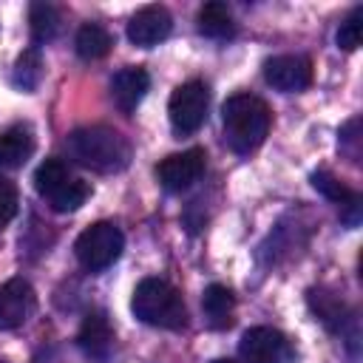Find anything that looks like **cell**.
<instances>
[{
	"mask_svg": "<svg viewBox=\"0 0 363 363\" xmlns=\"http://www.w3.org/2000/svg\"><path fill=\"white\" fill-rule=\"evenodd\" d=\"M65 147L71 159L96 173H119L130 164V142L108 125H85L68 133Z\"/></svg>",
	"mask_w": 363,
	"mask_h": 363,
	"instance_id": "obj_1",
	"label": "cell"
},
{
	"mask_svg": "<svg viewBox=\"0 0 363 363\" xmlns=\"http://www.w3.org/2000/svg\"><path fill=\"white\" fill-rule=\"evenodd\" d=\"M221 125H224V142L235 153H252L261 147V142L269 133L272 113L269 105L261 96L252 94H233L221 105Z\"/></svg>",
	"mask_w": 363,
	"mask_h": 363,
	"instance_id": "obj_2",
	"label": "cell"
},
{
	"mask_svg": "<svg viewBox=\"0 0 363 363\" xmlns=\"http://www.w3.org/2000/svg\"><path fill=\"white\" fill-rule=\"evenodd\" d=\"M130 312L156 329H184L187 326V306L173 284L164 278H142L130 295Z\"/></svg>",
	"mask_w": 363,
	"mask_h": 363,
	"instance_id": "obj_3",
	"label": "cell"
},
{
	"mask_svg": "<svg viewBox=\"0 0 363 363\" xmlns=\"http://www.w3.org/2000/svg\"><path fill=\"white\" fill-rule=\"evenodd\" d=\"M125 250V235L113 221H96L79 233L74 241V255L88 272L108 269Z\"/></svg>",
	"mask_w": 363,
	"mask_h": 363,
	"instance_id": "obj_4",
	"label": "cell"
},
{
	"mask_svg": "<svg viewBox=\"0 0 363 363\" xmlns=\"http://www.w3.org/2000/svg\"><path fill=\"white\" fill-rule=\"evenodd\" d=\"M207 108H210V91H207V85L199 82V79L182 82L170 94V102H167V116H170L173 130L179 136L196 133L204 125V119H207Z\"/></svg>",
	"mask_w": 363,
	"mask_h": 363,
	"instance_id": "obj_5",
	"label": "cell"
},
{
	"mask_svg": "<svg viewBox=\"0 0 363 363\" xmlns=\"http://www.w3.org/2000/svg\"><path fill=\"white\" fill-rule=\"evenodd\" d=\"M207 167V153L201 147H190V150H182V153H170L159 162L156 167V176H159V184L170 193H182L187 190L193 182L201 179Z\"/></svg>",
	"mask_w": 363,
	"mask_h": 363,
	"instance_id": "obj_6",
	"label": "cell"
},
{
	"mask_svg": "<svg viewBox=\"0 0 363 363\" xmlns=\"http://www.w3.org/2000/svg\"><path fill=\"white\" fill-rule=\"evenodd\" d=\"M264 79L284 94H298L312 85V62L301 54H278L264 62Z\"/></svg>",
	"mask_w": 363,
	"mask_h": 363,
	"instance_id": "obj_7",
	"label": "cell"
},
{
	"mask_svg": "<svg viewBox=\"0 0 363 363\" xmlns=\"http://www.w3.org/2000/svg\"><path fill=\"white\" fill-rule=\"evenodd\" d=\"M238 354L241 363H284L289 357V343L278 329L252 326L241 335Z\"/></svg>",
	"mask_w": 363,
	"mask_h": 363,
	"instance_id": "obj_8",
	"label": "cell"
},
{
	"mask_svg": "<svg viewBox=\"0 0 363 363\" xmlns=\"http://www.w3.org/2000/svg\"><path fill=\"white\" fill-rule=\"evenodd\" d=\"M37 295L26 278H9L0 286V332H11L28 320Z\"/></svg>",
	"mask_w": 363,
	"mask_h": 363,
	"instance_id": "obj_9",
	"label": "cell"
},
{
	"mask_svg": "<svg viewBox=\"0 0 363 363\" xmlns=\"http://www.w3.org/2000/svg\"><path fill=\"white\" fill-rule=\"evenodd\" d=\"M173 31V17L164 6H145L128 23V40L139 48H153Z\"/></svg>",
	"mask_w": 363,
	"mask_h": 363,
	"instance_id": "obj_10",
	"label": "cell"
},
{
	"mask_svg": "<svg viewBox=\"0 0 363 363\" xmlns=\"http://www.w3.org/2000/svg\"><path fill=\"white\" fill-rule=\"evenodd\" d=\"M150 88V74L142 65H128L111 77V99L122 113L136 111Z\"/></svg>",
	"mask_w": 363,
	"mask_h": 363,
	"instance_id": "obj_11",
	"label": "cell"
},
{
	"mask_svg": "<svg viewBox=\"0 0 363 363\" xmlns=\"http://www.w3.org/2000/svg\"><path fill=\"white\" fill-rule=\"evenodd\" d=\"M77 343L85 354L91 357H108L111 346H113V329L105 318V312H88L82 326H79V335H77Z\"/></svg>",
	"mask_w": 363,
	"mask_h": 363,
	"instance_id": "obj_12",
	"label": "cell"
},
{
	"mask_svg": "<svg viewBox=\"0 0 363 363\" xmlns=\"http://www.w3.org/2000/svg\"><path fill=\"white\" fill-rule=\"evenodd\" d=\"M201 309H204V320L210 329H227L233 326L235 295L224 284H210L201 295Z\"/></svg>",
	"mask_w": 363,
	"mask_h": 363,
	"instance_id": "obj_13",
	"label": "cell"
},
{
	"mask_svg": "<svg viewBox=\"0 0 363 363\" xmlns=\"http://www.w3.org/2000/svg\"><path fill=\"white\" fill-rule=\"evenodd\" d=\"M34 153V133L28 125H14L0 133V167H23Z\"/></svg>",
	"mask_w": 363,
	"mask_h": 363,
	"instance_id": "obj_14",
	"label": "cell"
},
{
	"mask_svg": "<svg viewBox=\"0 0 363 363\" xmlns=\"http://www.w3.org/2000/svg\"><path fill=\"white\" fill-rule=\"evenodd\" d=\"M196 26H199V34L204 37H213V40H227L233 37L235 31V23H233V14L227 9V3H204L199 9V17H196Z\"/></svg>",
	"mask_w": 363,
	"mask_h": 363,
	"instance_id": "obj_15",
	"label": "cell"
},
{
	"mask_svg": "<svg viewBox=\"0 0 363 363\" xmlns=\"http://www.w3.org/2000/svg\"><path fill=\"white\" fill-rule=\"evenodd\" d=\"M74 48H77V54H79L82 60H88V62H91V60H102V57L111 54L113 37H111V31H108L105 26H99V23H85V26H79V31H77Z\"/></svg>",
	"mask_w": 363,
	"mask_h": 363,
	"instance_id": "obj_16",
	"label": "cell"
},
{
	"mask_svg": "<svg viewBox=\"0 0 363 363\" xmlns=\"http://www.w3.org/2000/svg\"><path fill=\"white\" fill-rule=\"evenodd\" d=\"M28 28L34 43H51L62 28V11L54 3H31L28 6Z\"/></svg>",
	"mask_w": 363,
	"mask_h": 363,
	"instance_id": "obj_17",
	"label": "cell"
},
{
	"mask_svg": "<svg viewBox=\"0 0 363 363\" xmlns=\"http://www.w3.org/2000/svg\"><path fill=\"white\" fill-rule=\"evenodd\" d=\"M306 301H309V309L318 315L320 323H326L329 329H340L346 306H343V301H340L332 289H323V286L309 289V292H306Z\"/></svg>",
	"mask_w": 363,
	"mask_h": 363,
	"instance_id": "obj_18",
	"label": "cell"
},
{
	"mask_svg": "<svg viewBox=\"0 0 363 363\" xmlns=\"http://www.w3.org/2000/svg\"><path fill=\"white\" fill-rule=\"evenodd\" d=\"M88 193H91V187L82 182V179H68V182H62L51 196H48V204H51V210H57V213H74V210H79L82 204H85V199H88Z\"/></svg>",
	"mask_w": 363,
	"mask_h": 363,
	"instance_id": "obj_19",
	"label": "cell"
},
{
	"mask_svg": "<svg viewBox=\"0 0 363 363\" xmlns=\"http://www.w3.org/2000/svg\"><path fill=\"white\" fill-rule=\"evenodd\" d=\"M43 79V60H40V51L37 48H28L17 57L14 62V71H11V82L20 88V91H34Z\"/></svg>",
	"mask_w": 363,
	"mask_h": 363,
	"instance_id": "obj_20",
	"label": "cell"
},
{
	"mask_svg": "<svg viewBox=\"0 0 363 363\" xmlns=\"http://www.w3.org/2000/svg\"><path fill=\"white\" fill-rule=\"evenodd\" d=\"M71 179V173H68V164L62 162V159H57V156H51V159H45L40 167H37V173H34V187H37V193L43 196V199H48L62 182H68Z\"/></svg>",
	"mask_w": 363,
	"mask_h": 363,
	"instance_id": "obj_21",
	"label": "cell"
},
{
	"mask_svg": "<svg viewBox=\"0 0 363 363\" xmlns=\"http://www.w3.org/2000/svg\"><path fill=\"white\" fill-rule=\"evenodd\" d=\"M312 187H315L320 196H326L329 201L340 204V207L357 196L352 187H346V184H343L335 173H329V170H315V173H312Z\"/></svg>",
	"mask_w": 363,
	"mask_h": 363,
	"instance_id": "obj_22",
	"label": "cell"
},
{
	"mask_svg": "<svg viewBox=\"0 0 363 363\" xmlns=\"http://www.w3.org/2000/svg\"><path fill=\"white\" fill-rule=\"evenodd\" d=\"M360 31H363V6H357L337 28V48L354 51L360 45Z\"/></svg>",
	"mask_w": 363,
	"mask_h": 363,
	"instance_id": "obj_23",
	"label": "cell"
},
{
	"mask_svg": "<svg viewBox=\"0 0 363 363\" xmlns=\"http://www.w3.org/2000/svg\"><path fill=\"white\" fill-rule=\"evenodd\" d=\"M17 216V187L0 176V230Z\"/></svg>",
	"mask_w": 363,
	"mask_h": 363,
	"instance_id": "obj_24",
	"label": "cell"
},
{
	"mask_svg": "<svg viewBox=\"0 0 363 363\" xmlns=\"http://www.w3.org/2000/svg\"><path fill=\"white\" fill-rule=\"evenodd\" d=\"M213 363H235V360H230V357H218V360H213Z\"/></svg>",
	"mask_w": 363,
	"mask_h": 363,
	"instance_id": "obj_25",
	"label": "cell"
},
{
	"mask_svg": "<svg viewBox=\"0 0 363 363\" xmlns=\"http://www.w3.org/2000/svg\"><path fill=\"white\" fill-rule=\"evenodd\" d=\"M0 363H6V360H0Z\"/></svg>",
	"mask_w": 363,
	"mask_h": 363,
	"instance_id": "obj_26",
	"label": "cell"
}]
</instances>
